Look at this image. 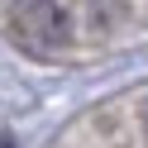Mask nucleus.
<instances>
[{"instance_id": "f257e3e1", "label": "nucleus", "mask_w": 148, "mask_h": 148, "mask_svg": "<svg viewBox=\"0 0 148 148\" xmlns=\"http://www.w3.org/2000/svg\"><path fill=\"white\" fill-rule=\"evenodd\" d=\"M10 29L34 48H62L72 38V19L58 0H14L10 5Z\"/></svg>"}]
</instances>
